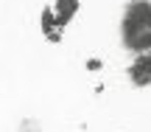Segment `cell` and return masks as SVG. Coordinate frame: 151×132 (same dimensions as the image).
Masks as SVG:
<instances>
[{"instance_id":"cell-1","label":"cell","mask_w":151,"mask_h":132,"mask_svg":"<svg viewBox=\"0 0 151 132\" xmlns=\"http://www.w3.org/2000/svg\"><path fill=\"white\" fill-rule=\"evenodd\" d=\"M137 31H151V3L148 0H134L126 6L123 14V37Z\"/></svg>"},{"instance_id":"cell-4","label":"cell","mask_w":151,"mask_h":132,"mask_svg":"<svg viewBox=\"0 0 151 132\" xmlns=\"http://www.w3.org/2000/svg\"><path fill=\"white\" fill-rule=\"evenodd\" d=\"M42 34L50 39V42H62V25L56 22L53 9H45L42 11Z\"/></svg>"},{"instance_id":"cell-3","label":"cell","mask_w":151,"mask_h":132,"mask_svg":"<svg viewBox=\"0 0 151 132\" xmlns=\"http://www.w3.org/2000/svg\"><path fill=\"white\" fill-rule=\"evenodd\" d=\"M78 0H56L53 3V17H56V22H59L62 28L67 25V22L76 17V11H78Z\"/></svg>"},{"instance_id":"cell-6","label":"cell","mask_w":151,"mask_h":132,"mask_svg":"<svg viewBox=\"0 0 151 132\" xmlns=\"http://www.w3.org/2000/svg\"><path fill=\"white\" fill-rule=\"evenodd\" d=\"M17 132H42V124L37 121V118H25V121L20 124V129Z\"/></svg>"},{"instance_id":"cell-5","label":"cell","mask_w":151,"mask_h":132,"mask_svg":"<svg viewBox=\"0 0 151 132\" xmlns=\"http://www.w3.org/2000/svg\"><path fill=\"white\" fill-rule=\"evenodd\" d=\"M123 45H126L129 51L146 54V51H151V31H137V34H129V37H123Z\"/></svg>"},{"instance_id":"cell-2","label":"cell","mask_w":151,"mask_h":132,"mask_svg":"<svg viewBox=\"0 0 151 132\" xmlns=\"http://www.w3.org/2000/svg\"><path fill=\"white\" fill-rule=\"evenodd\" d=\"M129 79L137 87H148L151 84V51L137 54V59L132 62V67H129Z\"/></svg>"}]
</instances>
